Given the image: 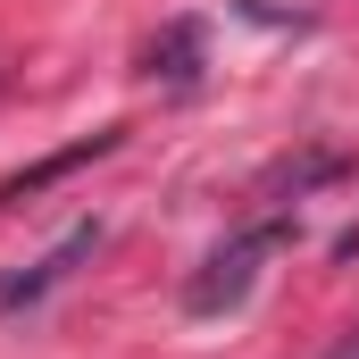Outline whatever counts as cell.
I'll return each instance as SVG.
<instances>
[{
	"label": "cell",
	"instance_id": "1",
	"mask_svg": "<svg viewBox=\"0 0 359 359\" xmlns=\"http://www.w3.org/2000/svg\"><path fill=\"white\" fill-rule=\"evenodd\" d=\"M284 234H292V217H259V226H243L234 243H217V251L201 259V276L184 284V309H192V318H226V309H243L251 284H259V259H268Z\"/></svg>",
	"mask_w": 359,
	"mask_h": 359
},
{
	"label": "cell",
	"instance_id": "4",
	"mask_svg": "<svg viewBox=\"0 0 359 359\" xmlns=\"http://www.w3.org/2000/svg\"><path fill=\"white\" fill-rule=\"evenodd\" d=\"M100 151H117V126H109V134H92V142H76V151H59V159H42L34 176L0 184V201H25V192H42V184H50V176H67V168H84V159H100Z\"/></svg>",
	"mask_w": 359,
	"mask_h": 359
},
{
	"label": "cell",
	"instance_id": "3",
	"mask_svg": "<svg viewBox=\"0 0 359 359\" xmlns=\"http://www.w3.org/2000/svg\"><path fill=\"white\" fill-rule=\"evenodd\" d=\"M151 76H168V84H192V76H201V25H192V17H176V25L151 42Z\"/></svg>",
	"mask_w": 359,
	"mask_h": 359
},
{
	"label": "cell",
	"instance_id": "2",
	"mask_svg": "<svg viewBox=\"0 0 359 359\" xmlns=\"http://www.w3.org/2000/svg\"><path fill=\"white\" fill-rule=\"evenodd\" d=\"M92 251H100V226H76V234H67V243H59V251H50L34 276H8V284H0V309H34V301H42L59 276L76 268V259H92Z\"/></svg>",
	"mask_w": 359,
	"mask_h": 359
}]
</instances>
